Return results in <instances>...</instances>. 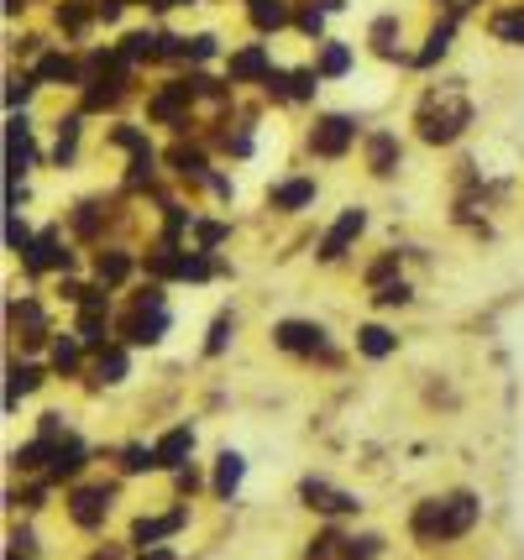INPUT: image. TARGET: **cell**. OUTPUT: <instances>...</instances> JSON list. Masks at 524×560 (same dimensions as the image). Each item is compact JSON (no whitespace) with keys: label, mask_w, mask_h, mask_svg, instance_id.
<instances>
[{"label":"cell","mask_w":524,"mask_h":560,"mask_svg":"<svg viewBox=\"0 0 524 560\" xmlns=\"http://www.w3.org/2000/svg\"><path fill=\"white\" fill-rule=\"evenodd\" d=\"M473 524H477V498H473V492H441V498L420 503V509H415V518H409L415 539H424V545L462 539Z\"/></svg>","instance_id":"obj_1"},{"label":"cell","mask_w":524,"mask_h":560,"mask_svg":"<svg viewBox=\"0 0 524 560\" xmlns=\"http://www.w3.org/2000/svg\"><path fill=\"white\" fill-rule=\"evenodd\" d=\"M415 121H420L424 142H456L467 131V121H473V105H467V95L456 84H446V90H430L420 100V116Z\"/></svg>","instance_id":"obj_2"},{"label":"cell","mask_w":524,"mask_h":560,"mask_svg":"<svg viewBox=\"0 0 524 560\" xmlns=\"http://www.w3.org/2000/svg\"><path fill=\"white\" fill-rule=\"evenodd\" d=\"M163 330H168V310H163V293L148 289L142 299H137L131 319H126V341L152 346V341H163Z\"/></svg>","instance_id":"obj_3"},{"label":"cell","mask_w":524,"mask_h":560,"mask_svg":"<svg viewBox=\"0 0 524 560\" xmlns=\"http://www.w3.org/2000/svg\"><path fill=\"white\" fill-rule=\"evenodd\" d=\"M32 163V131H26V116H11L5 126V210H16V178Z\"/></svg>","instance_id":"obj_4"},{"label":"cell","mask_w":524,"mask_h":560,"mask_svg":"<svg viewBox=\"0 0 524 560\" xmlns=\"http://www.w3.org/2000/svg\"><path fill=\"white\" fill-rule=\"evenodd\" d=\"M273 341L283 351H294V357H330V341H325L321 325H310V319H283L273 330Z\"/></svg>","instance_id":"obj_5"},{"label":"cell","mask_w":524,"mask_h":560,"mask_svg":"<svg viewBox=\"0 0 524 560\" xmlns=\"http://www.w3.org/2000/svg\"><path fill=\"white\" fill-rule=\"evenodd\" d=\"M351 137H357V121H351V116H321L315 131H310V147H315L321 158H341L351 147Z\"/></svg>","instance_id":"obj_6"},{"label":"cell","mask_w":524,"mask_h":560,"mask_svg":"<svg viewBox=\"0 0 524 560\" xmlns=\"http://www.w3.org/2000/svg\"><path fill=\"white\" fill-rule=\"evenodd\" d=\"M362 225H368L362 210H341V220L325 231V242H321V262H341V257H347V246L362 236Z\"/></svg>","instance_id":"obj_7"},{"label":"cell","mask_w":524,"mask_h":560,"mask_svg":"<svg viewBox=\"0 0 524 560\" xmlns=\"http://www.w3.org/2000/svg\"><path fill=\"white\" fill-rule=\"evenodd\" d=\"M300 498H304V509H315V513H357L362 509L351 492L330 488V482H321V477H310V482L300 488Z\"/></svg>","instance_id":"obj_8"},{"label":"cell","mask_w":524,"mask_h":560,"mask_svg":"<svg viewBox=\"0 0 524 560\" xmlns=\"http://www.w3.org/2000/svg\"><path fill=\"white\" fill-rule=\"evenodd\" d=\"M110 498H116V488H79L74 498H69V513H74V524L95 529L105 513H110Z\"/></svg>","instance_id":"obj_9"},{"label":"cell","mask_w":524,"mask_h":560,"mask_svg":"<svg viewBox=\"0 0 524 560\" xmlns=\"http://www.w3.org/2000/svg\"><path fill=\"white\" fill-rule=\"evenodd\" d=\"M26 257V272H48V268H69V252L58 246V231H43L37 242L22 252Z\"/></svg>","instance_id":"obj_10"},{"label":"cell","mask_w":524,"mask_h":560,"mask_svg":"<svg viewBox=\"0 0 524 560\" xmlns=\"http://www.w3.org/2000/svg\"><path fill=\"white\" fill-rule=\"evenodd\" d=\"M189 445H195V430H189V424H174L168 435L152 445V451H158V466L178 471V466H184V456H189Z\"/></svg>","instance_id":"obj_11"},{"label":"cell","mask_w":524,"mask_h":560,"mask_svg":"<svg viewBox=\"0 0 524 560\" xmlns=\"http://www.w3.org/2000/svg\"><path fill=\"white\" fill-rule=\"evenodd\" d=\"M195 95H200V90H195V79H178V84H168L163 95L152 100V121H174V116H178V110H184V105H189Z\"/></svg>","instance_id":"obj_12"},{"label":"cell","mask_w":524,"mask_h":560,"mask_svg":"<svg viewBox=\"0 0 524 560\" xmlns=\"http://www.w3.org/2000/svg\"><path fill=\"white\" fill-rule=\"evenodd\" d=\"M368 163H373V173H394L399 168V142L388 131H373L368 137Z\"/></svg>","instance_id":"obj_13"},{"label":"cell","mask_w":524,"mask_h":560,"mask_svg":"<svg viewBox=\"0 0 524 560\" xmlns=\"http://www.w3.org/2000/svg\"><path fill=\"white\" fill-rule=\"evenodd\" d=\"M178 524H184V513H163V518H137V529H131V539L148 550V545H158L163 535H174Z\"/></svg>","instance_id":"obj_14"},{"label":"cell","mask_w":524,"mask_h":560,"mask_svg":"<svg viewBox=\"0 0 524 560\" xmlns=\"http://www.w3.org/2000/svg\"><path fill=\"white\" fill-rule=\"evenodd\" d=\"M268 48H247L231 58V79H268Z\"/></svg>","instance_id":"obj_15"},{"label":"cell","mask_w":524,"mask_h":560,"mask_svg":"<svg viewBox=\"0 0 524 560\" xmlns=\"http://www.w3.org/2000/svg\"><path fill=\"white\" fill-rule=\"evenodd\" d=\"M310 199H315V184H310V178H294V184H278L273 189V210H300Z\"/></svg>","instance_id":"obj_16"},{"label":"cell","mask_w":524,"mask_h":560,"mask_svg":"<svg viewBox=\"0 0 524 560\" xmlns=\"http://www.w3.org/2000/svg\"><path fill=\"white\" fill-rule=\"evenodd\" d=\"M242 471H247V462H242L236 451H225L221 466H216V492H221V498H231V492L242 488Z\"/></svg>","instance_id":"obj_17"},{"label":"cell","mask_w":524,"mask_h":560,"mask_svg":"<svg viewBox=\"0 0 524 560\" xmlns=\"http://www.w3.org/2000/svg\"><path fill=\"white\" fill-rule=\"evenodd\" d=\"M79 466H84V445L79 440H63V445H53V477H74Z\"/></svg>","instance_id":"obj_18"},{"label":"cell","mask_w":524,"mask_h":560,"mask_svg":"<svg viewBox=\"0 0 524 560\" xmlns=\"http://www.w3.org/2000/svg\"><path fill=\"white\" fill-rule=\"evenodd\" d=\"M357 346H362V357H388V351H394V330H383V325H362V330H357Z\"/></svg>","instance_id":"obj_19"},{"label":"cell","mask_w":524,"mask_h":560,"mask_svg":"<svg viewBox=\"0 0 524 560\" xmlns=\"http://www.w3.org/2000/svg\"><path fill=\"white\" fill-rule=\"evenodd\" d=\"M488 32H493L499 43H524V5H514V11H499V16L488 22Z\"/></svg>","instance_id":"obj_20"},{"label":"cell","mask_w":524,"mask_h":560,"mask_svg":"<svg viewBox=\"0 0 524 560\" xmlns=\"http://www.w3.org/2000/svg\"><path fill=\"white\" fill-rule=\"evenodd\" d=\"M252 22L263 26V32H273V26L289 22V5L283 0H252Z\"/></svg>","instance_id":"obj_21"},{"label":"cell","mask_w":524,"mask_h":560,"mask_svg":"<svg viewBox=\"0 0 524 560\" xmlns=\"http://www.w3.org/2000/svg\"><path fill=\"white\" fill-rule=\"evenodd\" d=\"M351 69V48H341V43H325L321 48V63H315V73H325V79H336V73Z\"/></svg>","instance_id":"obj_22"},{"label":"cell","mask_w":524,"mask_h":560,"mask_svg":"<svg viewBox=\"0 0 524 560\" xmlns=\"http://www.w3.org/2000/svg\"><path fill=\"white\" fill-rule=\"evenodd\" d=\"M174 168H178V178H195V184H200V178H205V158L195 152V147H174Z\"/></svg>","instance_id":"obj_23"},{"label":"cell","mask_w":524,"mask_h":560,"mask_svg":"<svg viewBox=\"0 0 524 560\" xmlns=\"http://www.w3.org/2000/svg\"><path fill=\"white\" fill-rule=\"evenodd\" d=\"M121 52L126 58H158V52H163V37H152V32H131Z\"/></svg>","instance_id":"obj_24"},{"label":"cell","mask_w":524,"mask_h":560,"mask_svg":"<svg viewBox=\"0 0 524 560\" xmlns=\"http://www.w3.org/2000/svg\"><path fill=\"white\" fill-rule=\"evenodd\" d=\"M377 550H383V539H377V535H362V539H347L336 560H377Z\"/></svg>","instance_id":"obj_25"},{"label":"cell","mask_w":524,"mask_h":560,"mask_svg":"<svg viewBox=\"0 0 524 560\" xmlns=\"http://www.w3.org/2000/svg\"><path fill=\"white\" fill-rule=\"evenodd\" d=\"M37 377H43L37 366H11V388H5V404H16L22 393H32V388H37Z\"/></svg>","instance_id":"obj_26"},{"label":"cell","mask_w":524,"mask_h":560,"mask_svg":"<svg viewBox=\"0 0 524 560\" xmlns=\"http://www.w3.org/2000/svg\"><path fill=\"white\" fill-rule=\"evenodd\" d=\"M79 336H84V346H105V310H84Z\"/></svg>","instance_id":"obj_27"},{"label":"cell","mask_w":524,"mask_h":560,"mask_svg":"<svg viewBox=\"0 0 524 560\" xmlns=\"http://www.w3.org/2000/svg\"><path fill=\"white\" fill-rule=\"evenodd\" d=\"M95 272H101V283H121L126 272H131V262H126L121 252H105L101 262H95Z\"/></svg>","instance_id":"obj_28"},{"label":"cell","mask_w":524,"mask_h":560,"mask_svg":"<svg viewBox=\"0 0 524 560\" xmlns=\"http://www.w3.org/2000/svg\"><path fill=\"white\" fill-rule=\"evenodd\" d=\"M446 48H451V22H441L435 32H430V43H424V52L415 58V63H435V58H441Z\"/></svg>","instance_id":"obj_29"},{"label":"cell","mask_w":524,"mask_h":560,"mask_svg":"<svg viewBox=\"0 0 524 560\" xmlns=\"http://www.w3.org/2000/svg\"><path fill=\"white\" fill-rule=\"evenodd\" d=\"M37 79H74V63H69L63 52H53V58L37 63Z\"/></svg>","instance_id":"obj_30"},{"label":"cell","mask_w":524,"mask_h":560,"mask_svg":"<svg viewBox=\"0 0 524 560\" xmlns=\"http://www.w3.org/2000/svg\"><path fill=\"white\" fill-rule=\"evenodd\" d=\"M121 466L126 471H148V466H158V451H148V445H126Z\"/></svg>","instance_id":"obj_31"},{"label":"cell","mask_w":524,"mask_h":560,"mask_svg":"<svg viewBox=\"0 0 524 560\" xmlns=\"http://www.w3.org/2000/svg\"><path fill=\"white\" fill-rule=\"evenodd\" d=\"M126 377V351H105L101 357V383H121Z\"/></svg>","instance_id":"obj_32"},{"label":"cell","mask_w":524,"mask_h":560,"mask_svg":"<svg viewBox=\"0 0 524 560\" xmlns=\"http://www.w3.org/2000/svg\"><path fill=\"white\" fill-rule=\"evenodd\" d=\"M5 242H11V252H26V246H32V236H26V225L16 220V210H5Z\"/></svg>","instance_id":"obj_33"},{"label":"cell","mask_w":524,"mask_h":560,"mask_svg":"<svg viewBox=\"0 0 524 560\" xmlns=\"http://www.w3.org/2000/svg\"><path fill=\"white\" fill-rule=\"evenodd\" d=\"M315 79H321V73H310V69L289 73V100H310L315 95Z\"/></svg>","instance_id":"obj_34"},{"label":"cell","mask_w":524,"mask_h":560,"mask_svg":"<svg viewBox=\"0 0 524 560\" xmlns=\"http://www.w3.org/2000/svg\"><path fill=\"white\" fill-rule=\"evenodd\" d=\"M377 304H409V283H388V278H383V283H377V293H373Z\"/></svg>","instance_id":"obj_35"},{"label":"cell","mask_w":524,"mask_h":560,"mask_svg":"<svg viewBox=\"0 0 524 560\" xmlns=\"http://www.w3.org/2000/svg\"><path fill=\"white\" fill-rule=\"evenodd\" d=\"M178 278H210V257H195V252L184 257L178 252Z\"/></svg>","instance_id":"obj_36"},{"label":"cell","mask_w":524,"mask_h":560,"mask_svg":"<svg viewBox=\"0 0 524 560\" xmlns=\"http://www.w3.org/2000/svg\"><path fill=\"white\" fill-rule=\"evenodd\" d=\"M225 336H231V315H221L216 325H210V341H205V351L216 357V351H225Z\"/></svg>","instance_id":"obj_37"},{"label":"cell","mask_w":524,"mask_h":560,"mask_svg":"<svg viewBox=\"0 0 524 560\" xmlns=\"http://www.w3.org/2000/svg\"><path fill=\"white\" fill-rule=\"evenodd\" d=\"M74 137H79V121L58 126V163H63V158H74Z\"/></svg>","instance_id":"obj_38"},{"label":"cell","mask_w":524,"mask_h":560,"mask_svg":"<svg viewBox=\"0 0 524 560\" xmlns=\"http://www.w3.org/2000/svg\"><path fill=\"white\" fill-rule=\"evenodd\" d=\"M74 362H79V346L74 341H58V346H53V366H58V372H69Z\"/></svg>","instance_id":"obj_39"},{"label":"cell","mask_w":524,"mask_h":560,"mask_svg":"<svg viewBox=\"0 0 524 560\" xmlns=\"http://www.w3.org/2000/svg\"><path fill=\"white\" fill-rule=\"evenodd\" d=\"M26 95H32V79H26V73H22V79H11V84H5V105H22Z\"/></svg>","instance_id":"obj_40"},{"label":"cell","mask_w":524,"mask_h":560,"mask_svg":"<svg viewBox=\"0 0 524 560\" xmlns=\"http://www.w3.org/2000/svg\"><path fill=\"white\" fill-rule=\"evenodd\" d=\"M178 488L195 492V488H200V471H195V466H178Z\"/></svg>","instance_id":"obj_41"},{"label":"cell","mask_w":524,"mask_h":560,"mask_svg":"<svg viewBox=\"0 0 524 560\" xmlns=\"http://www.w3.org/2000/svg\"><path fill=\"white\" fill-rule=\"evenodd\" d=\"M300 26H304V32H310V37H315V32H321V11H304V16H300Z\"/></svg>","instance_id":"obj_42"},{"label":"cell","mask_w":524,"mask_h":560,"mask_svg":"<svg viewBox=\"0 0 524 560\" xmlns=\"http://www.w3.org/2000/svg\"><path fill=\"white\" fill-rule=\"evenodd\" d=\"M142 560H174V550H152V556H142Z\"/></svg>","instance_id":"obj_43"},{"label":"cell","mask_w":524,"mask_h":560,"mask_svg":"<svg viewBox=\"0 0 524 560\" xmlns=\"http://www.w3.org/2000/svg\"><path fill=\"white\" fill-rule=\"evenodd\" d=\"M152 5H189V0H152Z\"/></svg>","instance_id":"obj_44"},{"label":"cell","mask_w":524,"mask_h":560,"mask_svg":"<svg viewBox=\"0 0 524 560\" xmlns=\"http://www.w3.org/2000/svg\"><path fill=\"white\" fill-rule=\"evenodd\" d=\"M451 5H456V11H467V5H473V0H451Z\"/></svg>","instance_id":"obj_45"},{"label":"cell","mask_w":524,"mask_h":560,"mask_svg":"<svg viewBox=\"0 0 524 560\" xmlns=\"http://www.w3.org/2000/svg\"><path fill=\"white\" fill-rule=\"evenodd\" d=\"M11 560H16V556H11Z\"/></svg>","instance_id":"obj_46"}]
</instances>
